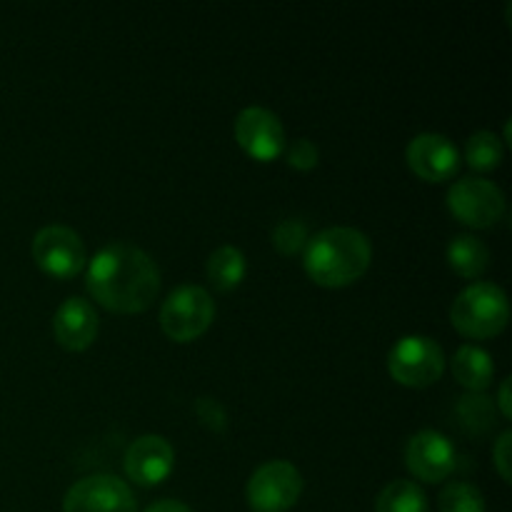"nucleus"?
Returning a JSON list of instances; mask_svg holds the SVG:
<instances>
[{
    "label": "nucleus",
    "instance_id": "1",
    "mask_svg": "<svg viewBox=\"0 0 512 512\" xmlns=\"http://www.w3.org/2000/svg\"><path fill=\"white\" fill-rule=\"evenodd\" d=\"M85 285L105 310L135 315L158 298L160 270L145 250L130 243H110L90 260Z\"/></svg>",
    "mask_w": 512,
    "mask_h": 512
},
{
    "label": "nucleus",
    "instance_id": "2",
    "mask_svg": "<svg viewBox=\"0 0 512 512\" xmlns=\"http://www.w3.org/2000/svg\"><path fill=\"white\" fill-rule=\"evenodd\" d=\"M373 260L370 240L355 228H328L308 240L305 273L323 288H345L363 278Z\"/></svg>",
    "mask_w": 512,
    "mask_h": 512
},
{
    "label": "nucleus",
    "instance_id": "3",
    "mask_svg": "<svg viewBox=\"0 0 512 512\" xmlns=\"http://www.w3.org/2000/svg\"><path fill=\"white\" fill-rule=\"evenodd\" d=\"M510 320L508 295L495 283H473L453 300L450 323L460 335L488 340L503 333Z\"/></svg>",
    "mask_w": 512,
    "mask_h": 512
},
{
    "label": "nucleus",
    "instance_id": "4",
    "mask_svg": "<svg viewBox=\"0 0 512 512\" xmlns=\"http://www.w3.org/2000/svg\"><path fill=\"white\" fill-rule=\"evenodd\" d=\"M215 320V303L200 285H180L160 308V328L175 343H193L208 333Z\"/></svg>",
    "mask_w": 512,
    "mask_h": 512
},
{
    "label": "nucleus",
    "instance_id": "5",
    "mask_svg": "<svg viewBox=\"0 0 512 512\" xmlns=\"http://www.w3.org/2000/svg\"><path fill=\"white\" fill-rule=\"evenodd\" d=\"M388 373L405 388H430L445 373V353L428 335H405L390 348Z\"/></svg>",
    "mask_w": 512,
    "mask_h": 512
},
{
    "label": "nucleus",
    "instance_id": "6",
    "mask_svg": "<svg viewBox=\"0 0 512 512\" xmlns=\"http://www.w3.org/2000/svg\"><path fill=\"white\" fill-rule=\"evenodd\" d=\"M303 493V475L288 460L260 465L248 480V505L255 512H288Z\"/></svg>",
    "mask_w": 512,
    "mask_h": 512
},
{
    "label": "nucleus",
    "instance_id": "7",
    "mask_svg": "<svg viewBox=\"0 0 512 512\" xmlns=\"http://www.w3.org/2000/svg\"><path fill=\"white\" fill-rule=\"evenodd\" d=\"M448 208L468 228H493L505 213V195L493 180L463 178L448 190Z\"/></svg>",
    "mask_w": 512,
    "mask_h": 512
},
{
    "label": "nucleus",
    "instance_id": "8",
    "mask_svg": "<svg viewBox=\"0 0 512 512\" xmlns=\"http://www.w3.org/2000/svg\"><path fill=\"white\" fill-rule=\"evenodd\" d=\"M33 260L43 273L53 278H75L88 263L85 243L73 228L65 225H45L33 238Z\"/></svg>",
    "mask_w": 512,
    "mask_h": 512
},
{
    "label": "nucleus",
    "instance_id": "9",
    "mask_svg": "<svg viewBox=\"0 0 512 512\" xmlns=\"http://www.w3.org/2000/svg\"><path fill=\"white\" fill-rule=\"evenodd\" d=\"M63 512H138L135 495L115 475H88L65 493Z\"/></svg>",
    "mask_w": 512,
    "mask_h": 512
},
{
    "label": "nucleus",
    "instance_id": "10",
    "mask_svg": "<svg viewBox=\"0 0 512 512\" xmlns=\"http://www.w3.org/2000/svg\"><path fill=\"white\" fill-rule=\"evenodd\" d=\"M235 140L258 163H273L285 153V128L278 115L260 105H250L235 120Z\"/></svg>",
    "mask_w": 512,
    "mask_h": 512
},
{
    "label": "nucleus",
    "instance_id": "11",
    "mask_svg": "<svg viewBox=\"0 0 512 512\" xmlns=\"http://www.w3.org/2000/svg\"><path fill=\"white\" fill-rule=\"evenodd\" d=\"M458 463L455 445L438 430H420L405 445V465L423 483H443Z\"/></svg>",
    "mask_w": 512,
    "mask_h": 512
},
{
    "label": "nucleus",
    "instance_id": "12",
    "mask_svg": "<svg viewBox=\"0 0 512 512\" xmlns=\"http://www.w3.org/2000/svg\"><path fill=\"white\" fill-rule=\"evenodd\" d=\"M410 170L425 183H445L460 168V153L445 135L420 133L410 140L405 150Z\"/></svg>",
    "mask_w": 512,
    "mask_h": 512
},
{
    "label": "nucleus",
    "instance_id": "13",
    "mask_svg": "<svg viewBox=\"0 0 512 512\" xmlns=\"http://www.w3.org/2000/svg\"><path fill=\"white\" fill-rule=\"evenodd\" d=\"M175 468V450L163 435H140L125 450V473L135 485L153 488Z\"/></svg>",
    "mask_w": 512,
    "mask_h": 512
},
{
    "label": "nucleus",
    "instance_id": "14",
    "mask_svg": "<svg viewBox=\"0 0 512 512\" xmlns=\"http://www.w3.org/2000/svg\"><path fill=\"white\" fill-rule=\"evenodd\" d=\"M98 313L85 298H68L63 300L53 318V333L60 348L70 353L88 350L98 338Z\"/></svg>",
    "mask_w": 512,
    "mask_h": 512
},
{
    "label": "nucleus",
    "instance_id": "15",
    "mask_svg": "<svg viewBox=\"0 0 512 512\" xmlns=\"http://www.w3.org/2000/svg\"><path fill=\"white\" fill-rule=\"evenodd\" d=\"M453 375L470 393H483L493 385L495 363L488 350L478 345H463L453 358Z\"/></svg>",
    "mask_w": 512,
    "mask_h": 512
},
{
    "label": "nucleus",
    "instance_id": "16",
    "mask_svg": "<svg viewBox=\"0 0 512 512\" xmlns=\"http://www.w3.org/2000/svg\"><path fill=\"white\" fill-rule=\"evenodd\" d=\"M448 265L460 278H480L490 265L488 245L475 235H458L448 245Z\"/></svg>",
    "mask_w": 512,
    "mask_h": 512
},
{
    "label": "nucleus",
    "instance_id": "17",
    "mask_svg": "<svg viewBox=\"0 0 512 512\" xmlns=\"http://www.w3.org/2000/svg\"><path fill=\"white\" fill-rule=\"evenodd\" d=\"M205 273H208V280L215 288L228 293V290H235L243 283L245 273H248V263H245V255L238 248L223 245L208 258Z\"/></svg>",
    "mask_w": 512,
    "mask_h": 512
},
{
    "label": "nucleus",
    "instance_id": "18",
    "mask_svg": "<svg viewBox=\"0 0 512 512\" xmlns=\"http://www.w3.org/2000/svg\"><path fill=\"white\" fill-rule=\"evenodd\" d=\"M375 512H428V498L413 480H393L375 500Z\"/></svg>",
    "mask_w": 512,
    "mask_h": 512
},
{
    "label": "nucleus",
    "instance_id": "19",
    "mask_svg": "<svg viewBox=\"0 0 512 512\" xmlns=\"http://www.w3.org/2000/svg\"><path fill=\"white\" fill-rule=\"evenodd\" d=\"M503 143L495 133L490 130H480V133H473L465 143V160L473 170H495L500 163H503Z\"/></svg>",
    "mask_w": 512,
    "mask_h": 512
},
{
    "label": "nucleus",
    "instance_id": "20",
    "mask_svg": "<svg viewBox=\"0 0 512 512\" xmlns=\"http://www.w3.org/2000/svg\"><path fill=\"white\" fill-rule=\"evenodd\" d=\"M458 418L465 430L475 435H483L495 423V403L485 398L483 393H468L458 403Z\"/></svg>",
    "mask_w": 512,
    "mask_h": 512
},
{
    "label": "nucleus",
    "instance_id": "21",
    "mask_svg": "<svg viewBox=\"0 0 512 512\" xmlns=\"http://www.w3.org/2000/svg\"><path fill=\"white\" fill-rule=\"evenodd\" d=\"M440 512H485V498L473 483L445 485L438 498Z\"/></svg>",
    "mask_w": 512,
    "mask_h": 512
},
{
    "label": "nucleus",
    "instance_id": "22",
    "mask_svg": "<svg viewBox=\"0 0 512 512\" xmlns=\"http://www.w3.org/2000/svg\"><path fill=\"white\" fill-rule=\"evenodd\" d=\"M273 245L280 255L290 258V255H298L300 250H305L308 245L310 233H308V225L305 220L300 218H288V220H280L273 230Z\"/></svg>",
    "mask_w": 512,
    "mask_h": 512
},
{
    "label": "nucleus",
    "instance_id": "23",
    "mask_svg": "<svg viewBox=\"0 0 512 512\" xmlns=\"http://www.w3.org/2000/svg\"><path fill=\"white\" fill-rule=\"evenodd\" d=\"M195 415H198L200 425L208 428L210 433H223L228 428V413L215 398H198L195 400Z\"/></svg>",
    "mask_w": 512,
    "mask_h": 512
},
{
    "label": "nucleus",
    "instance_id": "24",
    "mask_svg": "<svg viewBox=\"0 0 512 512\" xmlns=\"http://www.w3.org/2000/svg\"><path fill=\"white\" fill-rule=\"evenodd\" d=\"M285 158H288L290 168L300 170V173H308V170H313L315 165H318L320 150L313 140L300 138V140H295L290 148H285Z\"/></svg>",
    "mask_w": 512,
    "mask_h": 512
},
{
    "label": "nucleus",
    "instance_id": "25",
    "mask_svg": "<svg viewBox=\"0 0 512 512\" xmlns=\"http://www.w3.org/2000/svg\"><path fill=\"white\" fill-rule=\"evenodd\" d=\"M510 440H512V433H510V430H505V433L500 435L498 443H495V448H493L495 468H498L500 478H503L505 483H510Z\"/></svg>",
    "mask_w": 512,
    "mask_h": 512
},
{
    "label": "nucleus",
    "instance_id": "26",
    "mask_svg": "<svg viewBox=\"0 0 512 512\" xmlns=\"http://www.w3.org/2000/svg\"><path fill=\"white\" fill-rule=\"evenodd\" d=\"M145 512H193L185 503L180 500H158V503L150 505Z\"/></svg>",
    "mask_w": 512,
    "mask_h": 512
},
{
    "label": "nucleus",
    "instance_id": "27",
    "mask_svg": "<svg viewBox=\"0 0 512 512\" xmlns=\"http://www.w3.org/2000/svg\"><path fill=\"white\" fill-rule=\"evenodd\" d=\"M498 405H500V415H503L505 420H510V415H512V408H510V378H505L503 383H500Z\"/></svg>",
    "mask_w": 512,
    "mask_h": 512
}]
</instances>
